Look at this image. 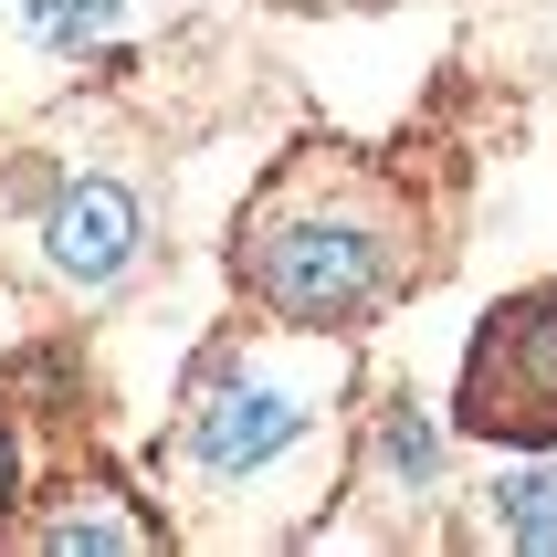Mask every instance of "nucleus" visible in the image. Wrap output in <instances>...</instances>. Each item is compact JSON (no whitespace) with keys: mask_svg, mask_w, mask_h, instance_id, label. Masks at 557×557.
Here are the masks:
<instances>
[{"mask_svg":"<svg viewBox=\"0 0 557 557\" xmlns=\"http://www.w3.org/2000/svg\"><path fill=\"white\" fill-rule=\"evenodd\" d=\"M473 22H484V42H495V63L516 85L557 74V0H473Z\"/></svg>","mask_w":557,"mask_h":557,"instance_id":"nucleus-9","label":"nucleus"},{"mask_svg":"<svg viewBox=\"0 0 557 557\" xmlns=\"http://www.w3.org/2000/svg\"><path fill=\"white\" fill-rule=\"evenodd\" d=\"M453 432L505 453H557V284H516L484 306L453 379Z\"/></svg>","mask_w":557,"mask_h":557,"instance_id":"nucleus-4","label":"nucleus"},{"mask_svg":"<svg viewBox=\"0 0 557 557\" xmlns=\"http://www.w3.org/2000/svg\"><path fill=\"white\" fill-rule=\"evenodd\" d=\"M126 22H137V0H0V42L32 63H95V53H116Z\"/></svg>","mask_w":557,"mask_h":557,"instance_id":"nucleus-7","label":"nucleus"},{"mask_svg":"<svg viewBox=\"0 0 557 557\" xmlns=\"http://www.w3.org/2000/svg\"><path fill=\"white\" fill-rule=\"evenodd\" d=\"M463 536L557 557V463H527V473H505V484H484V495H473V516H463Z\"/></svg>","mask_w":557,"mask_h":557,"instance_id":"nucleus-8","label":"nucleus"},{"mask_svg":"<svg viewBox=\"0 0 557 557\" xmlns=\"http://www.w3.org/2000/svg\"><path fill=\"white\" fill-rule=\"evenodd\" d=\"M232 295L284 326H379L389 306L432 295L453 243L410 169H389L358 137H295L232 211Z\"/></svg>","mask_w":557,"mask_h":557,"instance_id":"nucleus-2","label":"nucleus"},{"mask_svg":"<svg viewBox=\"0 0 557 557\" xmlns=\"http://www.w3.org/2000/svg\"><path fill=\"white\" fill-rule=\"evenodd\" d=\"M22 516V410H11V389H0V527Z\"/></svg>","mask_w":557,"mask_h":557,"instance_id":"nucleus-10","label":"nucleus"},{"mask_svg":"<svg viewBox=\"0 0 557 557\" xmlns=\"http://www.w3.org/2000/svg\"><path fill=\"white\" fill-rule=\"evenodd\" d=\"M263 11H400V0H263Z\"/></svg>","mask_w":557,"mask_h":557,"instance_id":"nucleus-11","label":"nucleus"},{"mask_svg":"<svg viewBox=\"0 0 557 557\" xmlns=\"http://www.w3.org/2000/svg\"><path fill=\"white\" fill-rule=\"evenodd\" d=\"M358 463V337L232 315L189 347L180 400L148 442V484L180 547H295L326 527Z\"/></svg>","mask_w":557,"mask_h":557,"instance_id":"nucleus-1","label":"nucleus"},{"mask_svg":"<svg viewBox=\"0 0 557 557\" xmlns=\"http://www.w3.org/2000/svg\"><path fill=\"white\" fill-rule=\"evenodd\" d=\"M169 200L137 169L126 137H85V126H32L0 148V263L42 306H116L148 284L169 243Z\"/></svg>","mask_w":557,"mask_h":557,"instance_id":"nucleus-3","label":"nucleus"},{"mask_svg":"<svg viewBox=\"0 0 557 557\" xmlns=\"http://www.w3.org/2000/svg\"><path fill=\"white\" fill-rule=\"evenodd\" d=\"M0 547L11 557H158L180 547L169 536V516L158 505H137L116 484V473H63V484H42V495H22V516L0 527Z\"/></svg>","mask_w":557,"mask_h":557,"instance_id":"nucleus-6","label":"nucleus"},{"mask_svg":"<svg viewBox=\"0 0 557 557\" xmlns=\"http://www.w3.org/2000/svg\"><path fill=\"white\" fill-rule=\"evenodd\" d=\"M347 495H369L379 536H432V516L463 484L442 463V432L421 421L410 389H379V410H358V463H347Z\"/></svg>","mask_w":557,"mask_h":557,"instance_id":"nucleus-5","label":"nucleus"}]
</instances>
